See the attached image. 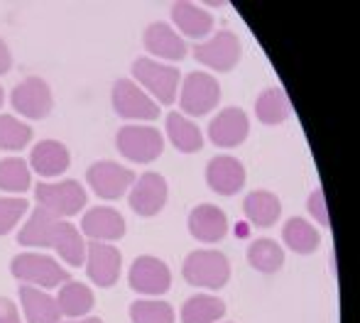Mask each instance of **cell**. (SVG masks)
<instances>
[{"mask_svg": "<svg viewBox=\"0 0 360 323\" xmlns=\"http://www.w3.org/2000/svg\"><path fill=\"white\" fill-rule=\"evenodd\" d=\"M37 201L57 218H69L86 206V191L74 179L59 181V184H37Z\"/></svg>", "mask_w": 360, "mask_h": 323, "instance_id": "cell-6", "label": "cell"}, {"mask_svg": "<svg viewBox=\"0 0 360 323\" xmlns=\"http://www.w3.org/2000/svg\"><path fill=\"white\" fill-rule=\"evenodd\" d=\"M27 201L25 199H8V196H0V235H8L10 230L18 225V220L27 211Z\"/></svg>", "mask_w": 360, "mask_h": 323, "instance_id": "cell-34", "label": "cell"}, {"mask_svg": "<svg viewBox=\"0 0 360 323\" xmlns=\"http://www.w3.org/2000/svg\"><path fill=\"white\" fill-rule=\"evenodd\" d=\"M167 204V181L162 174L147 171L135 181L133 191H130V209L138 216H157Z\"/></svg>", "mask_w": 360, "mask_h": 323, "instance_id": "cell-14", "label": "cell"}, {"mask_svg": "<svg viewBox=\"0 0 360 323\" xmlns=\"http://www.w3.org/2000/svg\"><path fill=\"white\" fill-rule=\"evenodd\" d=\"M130 286L140 294H165L172 284V275H169V267L165 265L162 260L150 255H143L133 262L130 267Z\"/></svg>", "mask_w": 360, "mask_h": 323, "instance_id": "cell-12", "label": "cell"}, {"mask_svg": "<svg viewBox=\"0 0 360 323\" xmlns=\"http://www.w3.org/2000/svg\"><path fill=\"white\" fill-rule=\"evenodd\" d=\"M181 275L189 284L206 286V289H221L231 279V265L228 257L218 250H196L184 260Z\"/></svg>", "mask_w": 360, "mask_h": 323, "instance_id": "cell-1", "label": "cell"}, {"mask_svg": "<svg viewBox=\"0 0 360 323\" xmlns=\"http://www.w3.org/2000/svg\"><path fill=\"white\" fill-rule=\"evenodd\" d=\"M189 233L201 242H218L228 233V218L218 206L201 204L189 213Z\"/></svg>", "mask_w": 360, "mask_h": 323, "instance_id": "cell-17", "label": "cell"}, {"mask_svg": "<svg viewBox=\"0 0 360 323\" xmlns=\"http://www.w3.org/2000/svg\"><path fill=\"white\" fill-rule=\"evenodd\" d=\"M13 108L18 110L20 115L25 118H32V120H42L52 113V91H49L47 81L37 79V77H30L25 79L18 88H13Z\"/></svg>", "mask_w": 360, "mask_h": 323, "instance_id": "cell-9", "label": "cell"}, {"mask_svg": "<svg viewBox=\"0 0 360 323\" xmlns=\"http://www.w3.org/2000/svg\"><path fill=\"white\" fill-rule=\"evenodd\" d=\"M307 209L309 213L314 216V218L319 220L321 225H326V228H331V218H328V211H326V199H323V191L316 189L311 196H309L307 201Z\"/></svg>", "mask_w": 360, "mask_h": 323, "instance_id": "cell-35", "label": "cell"}, {"mask_svg": "<svg viewBox=\"0 0 360 323\" xmlns=\"http://www.w3.org/2000/svg\"><path fill=\"white\" fill-rule=\"evenodd\" d=\"M86 179H89L91 189L96 191V196L113 201L120 199L135 184V171L128 169V166L115 164V162H96L86 171Z\"/></svg>", "mask_w": 360, "mask_h": 323, "instance_id": "cell-7", "label": "cell"}, {"mask_svg": "<svg viewBox=\"0 0 360 323\" xmlns=\"http://www.w3.org/2000/svg\"><path fill=\"white\" fill-rule=\"evenodd\" d=\"M0 323H20L18 306L5 296H0Z\"/></svg>", "mask_w": 360, "mask_h": 323, "instance_id": "cell-36", "label": "cell"}, {"mask_svg": "<svg viewBox=\"0 0 360 323\" xmlns=\"http://www.w3.org/2000/svg\"><path fill=\"white\" fill-rule=\"evenodd\" d=\"M113 108L120 118H128V120H157L160 118L157 103L145 93L143 88H138L130 79L115 81Z\"/></svg>", "mask_w": 360, "mask_h": 323, "instance_id": "cell-8", "label": "cell"}, {"mask_svg": "<svg viewBox=\"0 0 360 323\" xmlns=\"http://www.w3.org/2000/svg\"><path fill=\"white\" fill-rule=\"evenodd\" d=\"M81 230L89 235L91 240L103 242V240H120L125 235V218L115 209H105V206H96L81 220Z\"/></svg>", "mask_w": 360, "mask_h": 323, "instance_id": "cell-16", "label": "cell"}, {"mask_svg": "<svg viewBox=\"0 0 360 323\" xmlns=\"http://www.w3.org/2000/svg\"><path fill=\"white\" fill-rule=\"evenodd\" d=\"M289 100L282 88H267L257 95L255 115L262 125H280L289 118Z\"/></svg>", "mask_w": 360, "mask_h": 323, "instance_id": "cell-28", "label": "cell"}, {"mask_svg": "<svg viewBox=\"0 0 360 323\" xmlns=\"http://www.w3.org/2000/svg\"><path fill=\"white\" fill-rule=\"evenodd\" d=\"M54 250L62 255V260L72 267H79L86 262V242L81 238V233L67 220H57L52 233V245Z\"/></svg>", "mask_w": 360, "mask_h": 323, "instance_id": "cell-23", "label": "cell"}, {"mask_svg": "<svg viewBox=\"0 0 360 323\" xmlns=\"http://www.w3.org/2000/svg\"><path fill=\"white\" fill-rule=\"evenodd\" d=\"M282 238H285L289 250L299 252V255H311L321 245L319 230L304 218H289L285 228H282Z\"/></svg>", "mask_w": 360, "mask_h": 323, "instance_id": "cell-26", "label": "cell"}, {"mask_svg": "<svg viewBox=\"0 0 360 323\" xmlns=\"http://www.w3.org/2000/svg\"><path fill=\"white\" fill-rule=\"evenodd\" d=\"M172 18H174V25L186 37L199 39V37H206V34L214 29V15L201 8V5L184 3V0L172 5Z\"/></svg>", "mask_w": 360, "mask_h": 323, "instance_id": "cell-20", "label": "cell"}, {"mask_svg": "<svg viewBox=\"0 0 360 323\" xmlns=\"http://www.w3.org/2000/svg\"><path fill=\"white\" fill-rule=\"evenodd\" d=\"M69 150L57 140H42L37 147H32L30 154V164L37 174L42 176H59L69 169Z\"/></svg>", "mask_w": 360, "mask_h": 323, "instance_id": "cell-19", "label": "cell"}, {"mask_svg": "<svg viewBox=\"0 0 360 323\" xmlns=\"http://www.w3.org/2000/svg\"><path fill=\"white\" fill-rule=\"evenodd\" d=\"M167 135H169L172 145L184 154L199 152V150L204 147V135H201V130L196 128L191 120H186L181 113L167 115Z\"/></svg>", "mask_w": 360, "mask_h": 323, "instance_id": "cell-25", "label": "cell"}, {"mask_svg": "<svg viewBox=\"0 0 360 323\" xmlns=\"http://www.w3.org/2000/svg\"><path fill=\"white\" fill-rule=\"evenodd\" d=\"M10 272L15 279L25 282V284L44 286V289H54L57 284H67L72 279L69 270L57 265V260L47 255H34V252H22V255L13 257Z\"/></svg>", "mask_w": 360, "mask_h": 323, "instance_id": "cell-2", "label": "cell"}, {"mask_svg": "<svg viewBox=\"0 0 360 323\" xmlns=\"http://www.w3.org/2000/svg\"><path fill=\"white\" fill-rule=\"evenodd\" d=\"M57 220L59 218L52 213V211L37 206V209L32 211V216H30L27 225L20 230V235H18L20 245L49 247V245H52V233H54V225H57Z\"/></svg>", "mask_w": 360, "mask_h": 323, "instance_id": "cell-24", "label": "cell"}, {"mask_svg": "<svg viewBox=\"0 0 360 323\" xmlns=\"http://www.w3.org/2000/svg\"><path fill=\"white\" fill-rule=\"evenodd\" d=\"M145 47L152 54L162 59H172V62H181L189 52L186 42L169 27L167 22H152L145 29Z\"/></svg>", "mask_w": 360, "mask_h": 323, "instance_id": "cell-18", "label": "cell"}, {"mask_svg": "<svg viewBox=\"0 0 360 323\" xmlns=\"http://www.w3.org/2000/svg\"><path fill=\"white\" fill-rule=\"evenodd\" d=\"M250 133V120L243 108H223L209 125V138L216 147H238Z\"/></svg>", "mask_w": 360, "mask_h": 323, "instance_id": "cell-13", "label": "cell"}, {"mask_svg": "<svg viewBox=\"0 0 360 323\" xmlns=\"http://www.w3.org/2000/svg\"><path fill=\"white\" fill-rule=\"evenodd\" d=\"M226 314V304L216 296L196 294L181 306V323H214Z\"/></svg>", "mask_w": 360, "mask_h": 323, "instance_id": "cell-29", "label": "cell"}, {"mask_svg": "<svg viewBox=\"0 0 360 323\" xmlns=\"http://www.w3.org/2000/svg\"><path fill=\"white\" fill-rule=\"evenodd\" d=\"M221 100V86L218 81L206 72H194L184 79L179 95V108L184 115H194L201 118L209 110H214Z\"/></svg>", "mask_w": 360, "mask_h": 323, "instance_id": "cell-3", "label": "cell"}, {"mask_svg": "<svg viewBox=\"0 0 360 323\" xmlns=\"http://www.w3.org/2000/svg\"><path fill=\"white\" fill-rule=\"evenodd\" d=\"M64 323H103V321H101V319H81V321H64Z\"/></svg>", "mask_w": 360, "mask_h": 323, "instance_id": "cell-38", "label": "cell"}, {"mask_svg": "<svg viewBox=\"0 0 360 323\" xmlns=\"http://www.w3.org/2000/svg\"><path fill=\"white\" fill-rule=\"evenodd\" d=\"M118 150L125 159L130 162H140V164H147V162H155L165 150V138L160 135L157 128H143V125H125L120 128L118 138Z\"/></svg>", "mask_w": 360, "mask_h": 323, "instance_id": "cell-5", "label": "cell"}, {"mask_svg": "<svg viewBox=\"0 0 360 323\" xmlns=\"http://www.w3.org/2000/svg\"><path fill=\"white\" fill-rule=\"evenodd\" d=\"M20 301H22L27 323H62L57 299H52L49 294L39 291L37 286L25 284L22 289H20Z\"/></svg>", "mask_w": 360, "mask_h": 323, "instance_id": "cell-21", "label": "cell"}, {"mask_svg": "<svg viewBox=\"0 0 360 323\" xmlns=\"http://www.w3.org/2000/svg\"><path fill=\"white\" fill-rule=\"evenodd\" d=\"M206 181L209 186L221 196H233L245 186V166L240 164V159L228 157H214L206 166Z\"/></svg>", "mask_w": 360, "mask_h": 323, "instance_id": "cell-15", "label": "cell"}, {"mask_svg": "<svg viewBox=\"0 0 360 323\" xmlns=\"http://www.w3.org/2000/svg\"><path fill=\"white\" fill-rule=\"evenodd\" d=\"M240 54H243L240 39L233 32H218L209 42L194 47L196 62H201L209 69H216V72H231L240 62Z\"/></svg>", "mask_w": 360, "mask_h": 323, "instance_id": "cell-10", "label": "cell"}, {"mask_svg": "<svg viewBox=\"0 0 360 323\" xmlns=\"http://www.w3.org/2000/svg\"><path fill=\"white\" fill-rule=\"evenodd\" d=\"M243 211H245V218L250 220L257 228H270L272 223H277L282 213V204L272 191H252V194L245 196V204H243Z\"/></svg>", "mask_w": 360, "mask_h": 323, "instance_id": "cell-22", "label": "cell"}, {"mask_svg": "<svg viewBox=\"0 0 360 323\" xmlns=\"http://www.w3.org/2000/svg\"><path fill=\"white\" fill-rule=\"evenodd\" d=\"M133 74L162 105L174 103L176 88H179V81H181L179 69L167 67V64H157L147 57H140L133 64Z\"/></svg>", "mask_w": 360, "mask_h": 323, "instance_id": "cell-4", "label": "cell"}, {"mask_svg": "<svg viewBox=\"0 0 360 323\" xmlns=\"http://www.w3.org/2000/svg\"><path fill=\"white\" fill-rule=\"evenodd\" d=\"M59 314L69 316V319H79V316H86L91 309H94V291L86 284H79V282L69 279L67 284L59 291Z\"/></svg>", "mask_w": 360, "mask_h": 323, "instance_id": "cell-27", "label": "cell"}, {"mask_svg": "<svg viewBox=\"0 0 360 323\" xmlns=\"http://www.w3.org/2000/svg\"><path fill=\"white\" fill-rule=\"evenodd\" d=\"M3 100H5V93H3V86H0V105H3Z\"/></svg>", "mask_w": 360, "mask_h": 323, "instance_id": "cell-39", "label": "cell"}, {"mask_svg": "<svg viewBox=\"0 0 360 323\" xmlns=\"http://www.w3.org/2000/svg\"><path fill=\"white\" fill-rule=\"evenodd\" d=\"M130 319L133 323H174V309L167 301H133Z\"/></svg>", "mask_w": 360, "mask_h": 323, "instance_id": "cell-33", "label": "cell"}, {"mask_svg": "<svg viewBox=\"0 0 360 323\" xmlns=\"http://www.w3.org/2000/svg\"><path fill=\"white\" fill-rule=\"evenodd\" d=\"M120 265H123V255L118 247L103 245V242H91L89 252H86V272H89L91 282L96 286H113L120 277Z\"/></svg>", "mask_w": 360, "mask_h": 323, "instance_id": "cell-11", "label": "cell"}, {"mask_svg": "<svg viewBox=\"0 0 360 323\" xmlns=\"http://www.w3.org/2000/svg\"><path fill=\"white\" fill-rule=\"evenodd\" d=\"M32 140V130L13 115H0V150H22Z\"/></svg>", "mask_w": 360, "mask_h": 323, "instance_id": "cell-32", "label": "cell"}, {"mask_svg": "<svg viewBox=\"0 0 360 323\" xmlns=\"http://www.w3.org/2000/svg\"><path fill=\"white\" fill-rule=\"evenodd\" d=\"M0 189L3 191H27L30 189V169L27 162L20 157L0 159Z\"/></svg>", "mask_w": 360, "mask_h": 323, "instance_id": "cell-31", "label": "cell"}, {"mask_svg": "<svg viewBox=\"0 0 360 323\" xmlns=\"http://www.w3.org/2000/svg\"><path fill=\"white\" fill-rule=\"evenodd\" d=\"M248 262L252 265V270L262 272V275H272L285 265V252L270 238H260L248 247Z\"/></svg>", "mask_w": 360, "mask_h": 323, "instance_id": "cell-30", "label": "cell"}, {"mask_svg": "<svg viewBox=\"0 0 360 323\" xmlns=\"http://www.w3.org/2000/svg\"><path fill=\"white\" fill-rule=\"evenodd\" d=\"M10 67H13V57H10L8 44L0 39V74H8Z\"/></svg>", "mask_w": 360, "mask_h": 323, "instance_id": "cell-37", "label": "cell"}]
</instances>
